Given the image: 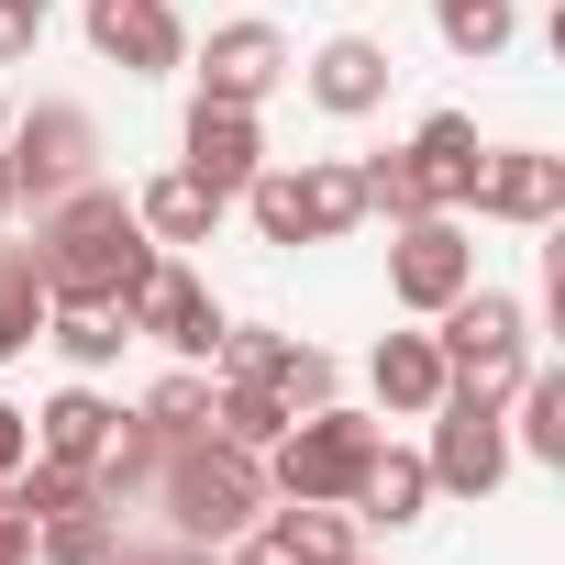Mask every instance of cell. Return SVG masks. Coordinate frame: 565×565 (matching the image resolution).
<instances>
[{"label": "cell", "instance_id": "obj_1", "mask_svg": "<svg viewBox=\"0 0 565 565\" xmlns=\"http://www.w3.org/2000/svg\"><path fill=\"white\" fill-rule=\"evenodd\" d=\"M167 244L134 222V200L122 189H67V200H45L34 211V266H45V300H89V311H122V289L156 266Z\"/></svg>", "mask_w": 565, "mask_h": 565}, {"label": "cell", "instance_id": "obj_2", "mask_svg": "<svg viewBox=\"0 0 565 565\" xmlns=\"http://www.w3.org/2000/svg\"><path fill=\"white\" fill-rule=\"evenodd\" d=\"M145 499H156L167 532H189V543L222 554V543H244L255 510H266V455H244V444H222V433H178Z\"/></svg>", "mask_w": 565, "mask_h": 565}, {"label": "cell", "instance_id": "obj_3", "mask_svg": "<svg viewBox=\"0 0 565 565\" xmlns=\"http://www.w3.org/2000/svg\"><path fill=\"white\" fill-rule=\"evenodd\" d=\"M388 444V422L377 411H344V399H322V411H300L289 433L266 444V499H355V477H366V455Z\"/></svg>", "mask_w": 565, "mask_h": 565}, {"label": "cell", "instance_id": "obj_4", "mask_svg": "<svg viewBox=\"0 0 565 565\" xmlns=\"http://www.w3.org/2000/svg\"><path fill=\"white\" fill-rule=\"evenodd\" d=\"M0 167H12V211H45V200L89 189V178H100V122H89V100H34L12 134H0Z\"/></svg>", "mask_w": 565, "mask_h": 565}, {"label": "cell", "instance_id": "obj_5", "mask_svg": "<svg viewBox=\"0 0 565 565\" xmlns=\"http://www.w3.org/2000/svg\"><path fill=\"white\" fill-rule=\"evenodd\" d=\"M433 344H444V366L466 377V388H488V399H510V377L532 366V311L510 300V289H455L444 311H433Z\"/></svg>", "mask_w": 565, "mask_h": 565}, {"label": "cell", "instance_id": "obj_6", "mask_svg": "<svg viewBox=\"0 0 565 565\" xmlns=\"http://www.w3.org/2000/svg\"><path fill=\"white\" fill-rule=\"evenodd\" d=\"M422 422H433V444H422L433 499H488V488L510 477V422H499V399H488V388H466V377H455Z\"/></svg>", "mask_w": 565, "mask_h": 565}, {"label": "cell", "instance_id": "obj_7", "mask_svg": "<svg viewBox=\"0 0 565 565\" xmlns=\"http://www.w3.org/2000/svg\"><path fill=\"white\" fill-rule=\"evenodd\" d=\"M122 322H134V344H167L178 366H211V344H222V300L200 289V266L189 255H156L134 289H122Z\"/></svg>", "mask_w": 565, "mask_h": 565}, {"label": "cell", "instance_id": "obj_8", "mask_svg": "<svg viewBox=\"0 0 565 565\" xmlns=\"http://www.w3.org/2000/svg\"><path fill=\"white\" fill-rule=\"evenodd\" d=\"M455 289H477V244H466V222H455V211L399 222V244H388V300H399L411 322H433Z\"/></svg>", "mask_w": 565, "mask_h": 565}, {"label": "cell", "instance_id": "obj_9", "mask_svg": "<svg viewBox=\"0 0 565 565\" xmlns=\"http://www.w3.org/2000/svg\"><path fill=\"white\" fill-rule=\"evenodd\" d=\"M466 211H477V222H510V233L565 222V156H543V145H488Z\"/></svg>", "mask_w": 565, "mask_h": 565}, {"label": "cell", "instance_id": "obj_10", "mask_svg": "<svg viewBox=\"0 0 565 565\" xmlns=\"http://www.w3.org/2000/svg\"><path fill=\"white\" fill-rule=\"evenodd\" d=\"M89 56L122 67V78H167L189 67V23H178V0H89Z\"/></svg>", "mask_w": 565, "mask_h": 565}, {"label": "cell", "instance_id": "obj_11", "mask_svg": "<svg viewBox=\"0 0 565 565\" xmlns=\"http://www.w3.org/2000/svg\"><path fill=\"white\" fill-rule=\"evenodd\" d=\"M178 167L200 178V189H222V200H244V178L266 167V134H255V111L244 100H189V122H178Z\"/></svg>", "mask_w": 565, "mask_h": 565}, {"label": "cell", "instance_id": "obj_12", "mask_svg": "<svg viewBox=\"0 0 565 565\" xmlns=\"http://www.w3.org/2000/svg\"><path fill=\"white\" fill-rule=\"evenodd\" d=\"M289 89V34L277 23H222L211 45H200V100H277Z\"/></svg>", "mask_w": 565, "mask_h": 565}, {"label": "cell", "instance_id": "obj_13", "mask_svg": "<svg viewBox=\"0 0 565 565\" xmlns=\"http://www.w3.org/2000/svg\"><path fill=\"white\" fill-rule=\"evenodd\" d=\"M300 78H311V100H322L333 122H366V111L388 100V78H399V67H388V45H377V34H322Z\"/></svg>", "mask_w": 565, "mask_h": 565}, {"label": "cell", "instance_id": "obj_14", "mask_svg": "<svg viewBox=\"0 0 565 565\" xmlns=\"http://www.w3.org/2000/svg\"><path fill=\"white\" fill-rule=\"evenodd\" d=\"M255 543H266L277 565H344V554H366L344 499H266V510H255Z\"/></svg>", "mask_w": 565, "mask_h": 565}, {"label": "cell", "instance_id": "obj_15", "mask_svg": "<svg viewBox=\"0 0 565 565\" xmlns=\"http://www.w3.org/2000/svg\"><path fill=\"white\" fill-rule=\"evenodd\" d=\"M366 388H377V411H388V422H422V411L455 388V366H444V344H433V333H377Z\"/></svg>", "mask_w": 565, "mask_h": 565}, {"label": "cell", "instance_id": "obj_16", "mask_svg": "<svg viewBox=\"0 0 565 565\" xmlns=\"http://www.w3.org/2000/svg\"><path fill=\"white\" fill-rule=\"evenodd\" d=\"M222 211H233V200H222V189H200L189 167H167V178H145V189H134V222H145L167 255H178V244H211V233H222Z\"/></svg>", "mask_w": 565, "mask_h": 565}, {"label": "cell", "instance_id": "obj_17", "mask_svg": "<svg viewBox=\"0 0 565 565\" xmlns=\"http://www.w3.org/2000/svg\"><path fill=\"white\" fill-rule=\"evenodd\" d=\"M355 521H377V532H411L422 510H433V466L411 455V444H377L366 455V477H355V499H344Z\"/></svg>", "mask_w": 565, "mask_h": 565}, {"label": "cell", "instance_id": "obj_18", "mask_svg": "<svg viewBox=\"0 0 565 565\" xmlns=\"http://www.w3.org/2000/svg\"><path fill=\"white\" fill-rule=\"evenodd\" d=\"M477 111H433L422 134H411V167H422V189H433V211H466V189H477Z\"/></svg>", "mask_w": 565, "mask_h": 565}, {"label": "cell", "instance_id": "obj_19", "mask_svg": "<svg viewBox=\"0 0 565 565\" xmlns=\"http://www.w3.org/2000/svg\"><path fill=\"white\" fill-rule=\"evenodd\" d=\"M111 422H122V399H100V377H67V388L34 411V455H67V466H89V455L111 444Z\"/></svg>", "mask_w": 565, "mask_h": 565}, {"label": "cell", "instance_id": "obj_20", "mask_svg": "<svg viewBox=\"0 0 565 565\" xmlns=\"http://www.w3.org/2000/svg\"><path fill=\"white\" fill-rule=\"evenodd\" d=\"M499 422H510V455L565 466V366H521L510 399H499Z\"/></svg>", "mask_w": 565, "mask_h": 565}, {"label": "cell", "instance_id": "obj_21", "mask_svg": "<svg viewBox=\"0 0 565 565\" xmlns=\"http://www.w3.org/2000/svg\"><path fill=\"white\" fill-rule=\"evenodd\" d=\"M156 466H167V433H156L145 411H122V422H111V444L89 455V499H100V510H134V499L156 488Z\"/></svg>", "mask_w": 565, "mask_h": 565}, {"label": "cell", "instance_id": "obj_22", "mask_svg": "<svg viewBox=\"0 0 565 565\" xmlns=\"http://www.w3.org/2000/svg\"><path fill=\"white\" fill-rule=\"evenodd\" d=\"M45 266H34V244H0V366L12 355H34L45 344Z\"/></svg>", "mask_w": 565, "mask_h": 565}, {"label": "cell", "instance_id": "obj_23", "mask_svg": "<svg viewBox=\"0 0 565 565\" xmlns=\"http://www.w3.org/2000/svg\"><path fill=\"white\" fill-rule=\"evenodd\" d=\"M45 344L67 355V377H100V366H122L134 322H122V311H89V300H56V311H45Z\"/></svg>", "mask_w": 565, "mask_h": 565}, {"label": "cell", "instance_id": "obj_24", "mask_svg": "<svg viewBox=\"0 0 565 565\" xmlns=\"http://www.w3.org/2000/svg\"><path fill=\"white\" fill-rule=\"evenodd\" d=\"M300 411L289 399H277V388H255V377H211V433L222 444H244V455H266L277 433H289Z\"/></svg>", "mask_w": 565, "mask_h": 565}, {"label": "cell", "instance_id": "obj_25", "mask_svg": "<svg viewBox=\"0 0 565 565\" xmlns=\"http://www.w3.org/2000/svg\"><path fill=\"white\" fill-rule=\"evenodd\" d=\"M244 222H255V244H322L300 167H255V178H244Z\"/></svg>", "mask_w": 565, "mask_h": 565}, {"label": "cell", "instance_id": "obj_26", "mask_svg": "<svg viewBox=\"0 0 565 565\" xmlns=\"http://www.w3.org/2000/svg\"><path fill=\"white\" fill-rule=\"evenodd\" d=\"M433 34H444L466 67H488V56H510V34H521V0H433Z\"/></svg>", "mask_w": 565, "mask_h": 565}, {"label": "cell", "instance_id": "obj_27", "mask_svg": "<svg viewBox=\"0 0 565 565\" xmlns=\"http://www.w3.org/2000/svg\"><path fill=\"white\" fill-rule=\"evenodd\" d=\"M111 532H122V510H100V499H78V510H56V521H34V565H100V554H111Z\"/></svg>", "mask_w": 565, "mask_h": 565}, {"label": "cell", "instance_id": "obj_28", "mask_svg": "<svg viewBox=\"0 0 565 565\" xmlns=\"http://www.w3.org/2000/svg\"><path fill=\"white\" fill-rule=\"evenodd\" d=\"M255 388H277V399H289V411H322L344 377H333V355L322 344H300V333H277V355H266V377Z\"/></svg>", "mask_w": 565, "mask_h": 565}, {"label": "cell", "instance_id": "obj_29", "mask_svg": "<svg viewBox=\"0 0 565 565\" xmlns=\"http://www.w3.org/2000/svg\"><path fill=\"white\" fill-rule=\"evenodd\" d=\"M355 189H366V211H388V233L433 211V189H422V167H411V145H388V156H366V167H355Z\"/></svg>", "mask_w": 565, "mask_h": 565}, {"label": "cell", "instance_id": "obj_30", "mask_svg": "<svg viewBox=\"0 0 565 565\" xmlns=\"http://www.w3.org/2000/svg\"><path fill=\"white\" fill-rule=\"evenodd\" d=\"M300 189H311V233H322V244H344V233L366 222V189H355V167H344V156H311V167H300Z\"/></svg>", "mask_w": 565, "mask_h": 565}, {"label": "cell", "instance_id": "obj_31", "mask_svg": "<svg viewBox=\"0 0 565 565\" xmlns=\"http://www.w3.org/2000/svg\"><path fill=\"white\" fill-rule=\"evenodd\" d=\"M134 411H145L167 444H178V433H211V366H167V377H156Z\"/></svg>", "mask_w": 565, "mask_h": 565}, {"label": "cell", "instance_id": "obj_32", "mask_svg": "<svg viewBox=\"0 0 565 565\" xmlns=\"http://www.w3.org/2000/svg\"><path fill=\"white\" fill-rule=\"evenodd\" d=\"M100 565H211V543H189V532H111Z\"/></svg>", "mask_w": 565, "mask_h": 565}, {"label": "cell", "instance_id": "obj_33", "mask_svg": "<svg viewBox=\"0 0 565 565\" xmlns=\"http://www.w3.org/2000/svg\"><path fill=\"white\" fill-rule=\"evenodd\" d=\"M34 34H45V0H0V67H23Z\"/></svg>", "mask_w": 565, "mask_h": 565}, {"label": "cell", "instance_id": "obj_34", "mask_svg": "<svg viewBox=\"0 0 565 565\" xmlns=\"http://www.w3.org/2000/svg\"><path fill=\"white\" fill-rule=\"evenodd\" d=\"M0 565H34V521H23L12 488H0Z\"/></svg>", "mask_w": 565, "mask_h": 565}, {"label": "cell", "instance_id": "obj_35", "mask_svg": "<svg viewBox=\"0 0 565 565\" xmlns=\"http://www.w3.org/2000/svg\"><path fill=\"white\" fill-rule=\"evenodd\" d=\"M23 455H34V411H12V399H0V477H12Z\"/></svg>", "mask_w": 565, "mask_h": 565}, {"label": "cell", "instance_id": "obj_36", "mask_svg": "<svg viewBox=\"0 0 565 565\" xmlns=\"http://www.w3.org/2000/svg\"><path fill=\"white\" fill-rule=\"evenodd\" d=\"M0 211H12V167H0Z\"/></svg>", "mask_w": 565, "mask_h": 565}, {"label": "cell", "instance_id": "obj_37", "mask_svg": "<svg viewBox=\"0 0 565 565\" xmlns=\"http://www.w3.org/2000/svg\"><path fill=\"white\" fill-rule=\"evenodd\" d=\"M344 565H366V554H344Z\"/></svg>", "mask_w": 565, "mask_h": 565}]
</instances>
